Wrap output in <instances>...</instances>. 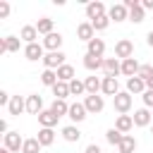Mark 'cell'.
<instances>
[{"label": "cell", "instance_id": "obj_1", "mask_svg": "<svg viewBox=\"0 0 153 153\" xmlns=\"http://www.w3.org/2000/svg\"><path fill=\"white\" fill-rule=\"evenodd\" d=\"M131 103H134V98H131V93H129V91H120V93L112 98V108H115L120 115H129Z\"/></svg>", "mask_w": 153, "mask_h": 153}, {"label": "cell", "instance_id": "obj_2", "mask_svg": "<svg viewBox=\"0 0 153 153\" xmlns=\"http://www.w3.org/2000/svg\"><path fill=\"white\" fill-rule=\"evenodd\" d=\"M115 57H117V60H129V57H134V43H131L129 38H120V41L115 43Z\"/></svg>", "mask_w": 153, "mask_h": 153}, {"label": "cell", "instance_id": "obj_3", "mask_svg": "<svg viewBox=\"0 0 153 153\" xmlns=\"http://www.w3.org/2000/svg\"><path fill=\"white\" fill-rule=\"evenodd\" d=\"M2 146L12 153H22V146H24V139L19 136V131H7L2 136Z\"/></svg>", "mask_w": 153, "mask_h": 153}, {"label": "cell", "instance_id": "obj_4", "mask_svg": "<svg viewBox=\"0 0 153 153\" xmlns=\"http://www.w3.org/2000/svg\"><path fill=\"white\" fill-rule=\"evenodd\" d=\"M65 53L62 50H55V53H45V57H43V65H45V69H60L62 65H65Z\"/></svg>", "mask_w": 153, "mask_h": 153}, {"label": "cell", "instance_id": "obj_5", "mask_svg": "<svg viewBox=\"0 0 153 153\" xmlns=\"http://www.w3.org/2000/svg\"><path fill=\"white\" fill-rule=\"evenodd\" d=\"M62 41H65V38H62V33H60V31H53V33L43 36V41H41V43H43V48H45L48 53H55V50H60V48H62Z\"/></svg>", "mask_w": 153, "mask_h": 153}, {"label": "cell", "instance_id": "obj_6", "mask_svg": "<svg viewBox=\"0 0 153 153\" xmlns=\"http://www.w3.org/2000/svg\"><path fill=\"white\" fill-rule=\"evenodd\" d=\"M100 72H103V76H115V79H117V74H122V60H117V57H105Z\"/></svg>", "mask_w": 153, "mask_h": 153}, {"label": "cell", "instance_id": "obj_7", "mask_svg": "<svg viewBox=\"0 0 153 153\" xmlns=\"http://www.w3.org/2000/svg\"><path fill=\"white\" fill-rule=\"evenodd\" d=\"M67 117H69L74 124H79V122H84V120L88 117V110H86L84 103L76 100V103H69V115H67Z\"/></svg>", "mask_w": 153, "mask_h": 153}, {"label": "cell", "instance_id": "obj_8", "mask_svg": "<svg viewBox=\"0 0 153 153\" xmlns=\"http://www.w3.org/2000/svg\"><path fill=\"white\" fill-rule=\"evenodd\" d=\"M134 127H151L153 124V112L148 110V108H139V110H134Z\"/></svg>", "mask_w": 153, "mask_h": 153}, {"label": "cell", "instance_id": "obj_9", "mask_svg": "<svg viewBox=\"0 0 153 153\" xmlns=\"http://www.w3.org/2000/svg\"><path fill=\"white\" fill-rule=\"evenodd\" d=\"M108 14V10H105V5L100 2V0H91L88 5H86V17H88V22H93V19H98V17H105Z\"/></svg>", "mask_w": 153, "mask_h": 153}, {"label": "cell", "instance_id": "obj_10", "mask_svg": "<svg viewBox=\"0 0 153 153\" xmlns=\"http://www.w3.org/2000/svg\"><path fill=\"white\" fill-rule=\"evenodd\" d=\"M19 43H22L19 36H5V38H0V55H5V53H19Z\"/></svg>", "mask_w": 153, "mask_h": 153}, {"label": "cell", "instance_id": "obj_11", "mask_svg": "<svg viewBox=\"0 0 153 153\" xmlns=\"http://www.w3.org/2000/svg\"><path fill=\"white\" fill-rule=\"evenodd\" d=\"M45 48H43V43H29V45H24V55H26V60L29 62H36V60H43L45 57V53H43Z\"/></svg>", "mask_w": 153, "mask_h": 153}, {"label": "cell", "instance_id": "obj_12", "mask_svg": "<svg viewBox=\"0 0 153 153\" xmlns=\"http://www.w3.org/2000/svg\"><path fill=\"white\" fill-rule=\"evenodd\" d=\"M45 108H43V98L38 96V93H31V96H26V112L29 115H41Z\"/></svg>", "mask_w": 153, "mask_h": 153}, {"label": "cell", "instance_id": "obj_13", "mask_svg": "<svg viewBox=\"0 0 153 153\" xmlns=\"http://www.w3.org/2000/svg\"><path fill=\"white\" fill-rule=\"evenodd\" d=\"M84 105H86V110L91 112V115H98V112H103V108H105V100H103V96H86L84 98Z\"/></svg>", "mask_w": 153, "mask_h": 153}, {"label": "cell", "instance_id": "obj_14", "mask_svg": "<svg viewBox=\"0 0 153 153\" xmlns=\"http://www.w3.org/2000/svg\"><path fill=\"white\" fill-rule=\"evenodd\" d=\"M38 29H36V24H24L22 26V31H19V38L29 45V43H38Z\"/></svg>", "mask_w": 153, "mask_h": 153}, {"label": "cell", "instance_id": "obj_15", "mask_svg": "<svg viewBox=\"0 0 153 153\" xmlns=\"http://www.w3.org/2000/svg\"><path fill=\"white\" fill-rule=\"evenodd\" d=\"M76 38L84 41V43L93 41V38H96V29H93V24H91V22H81V24L76 26Z\"/></svg>", "mask_w": 153, "mask_h": 153}, {"label": "cell", "instance_id": "obj_16", "mask_svg": "<svg viewBox=\"0 0 153 153\" xmlns=\"http://www.w3.org/2000/svg\"><path fill=\"white\" fill-rule=\"evenodd\" d=\"M108 17H110V22H124V19H129V10L120 2V5H112L110 10H108Z\"/></svg>", "mask_w": 153, "mask_h": 153}, {"label": "cell", "instance_id": "obj_17", "mask_svg": "<svg viewBox=\"0 0 153 153\" xmlns=\"http://www.w3.org/2000/svg\"><path fill=\"white\" fill-rule=\"evenodd\" d=\"M139 69H141V65H139V60H136V57H129V60H122V74H124L127 79H131V76H136V74H139Z\"/></svg>", "mask_w": 153, "mask_h": 153}, {"label": "cell", "instance_id": "obj_18", "mask_svg": "<svg viewBox=\"0 0 153 153\" xmlns=\"http://www.w3.org/2000/svg\"><path fill=\"white\" fill-rule=\"evenodd\" d=\"M24 110H26V98H22V96H12V100H10V105H7V112L14 115V117H19Z\"/></svg>", "mask_w": 153, "mask_h": 153}, {"label": "cell", "instance_id": "obj_19", "mask_svg": "<svg viewBox=\"0 0 153 153\" xmlns=\"http://www.w3.org/2000/svg\"><path fill=\"white\" fill-rule=\"evenodd\" d=\"M115 129L122 131V134H129V131L134 129V117H131V115H117V120H115Z\"/></svg>", "mask_w": 153, "mask_h": 153}, {"label": "cell", "instance_id": "obj_20", "mask_svg": "<svg viewBox=\"0 0 153 153\" xmlns=\"http://www.w3.org/2000/svg\"><path fill=\"white\" fill-rule=\"evenodd\" d=\"M100 91L105 93V96H117L120 93V84H117V79L115 76H103V86H100Z\"/></svg>", "mask_w": 153, "mask_h": 153}, {"label": "cell", "instance_id": "obj_21", "mask_svg": "<svg viewBox=\"0 0 153 153\" xmlns=\"http://www.w3.org/2000/svg\"><path fill=\"white\" fill-rule=\"evenodd\" d=\"M127 91L131 93V96H136V93H146V81L141 79V76H131V79H127Z\"/></svg>", "mask_w": 153, "mask_h": 153}, {"label": "cell", "instance_id": "obj_22", "mask_svg": "<svg viewBox=\"0 0 153 153\" xmlns=\"http://www.w3.org/2000/svg\"><path fill=\"white\" fill-rule=\"evenodd\" d=\"M86 53H88V55H96V57H103V53H105V41H103V38L88 41V43H86Z\"/></svg>", "mask_w": 153, "mask_h": 153}, {"label": "cell", "instance_id": "obj_23", "mask_svg": "<svg viewBox=\"0 0 153 153\" xmlns=\"http://www.w3.org/2000/svg\"><path fill=\"white\" fill-rule=\"evenodd\" d=\"M57 120H60V117H57L50 108H48V110H43V112L38 115V124H41V127H48V129H53V127L57 124Z\"/></svg>", "mask_w": 153, "mask_h": 153}, {"label": "cell", "instance_id": "obj_24", "mask_svg": "<svg viewBox=\"0 0 153 153\" xmlns=\"http://www.w3.org/2000/svg\"><path fill=\"white\" fill-rule=\"evenodd\" d=\"M103 62H105V57H96V55H84V67L88 69V72H98V69H103Z\"/></svg>", "mask_w": 153, "mask_h": 153}, {"label": "cell", "instance_id": "obj_25", "mask_svg": "<svg viewBox=\"0 0 153 153\" xmlns=\"http://www.w3.org/2000/svg\"><path fill=\"white\" fill-rule=\"evenodd\" d=\"M62 139H65V141H69V143H76V141L81 139L79 127H76V124H67V127H62Z\"/></svg>", "mask_w": 153, "mask_h": 153}, {"label": "cell", "instance_id": "obj_26", "mask_svg": "<svg viewBox=\"0 0 153 153\" xmlns=\"http://www.w3.org/2000/svg\"><path fill=\"white\" fill-rule=\"evenodd\" d=\"M36 29H38V33H41V36H48V33H53V31H55V22H53L50 17H41V19L36 22Z\"/></svg>", "mask_w": 153, "mask_h": 153}, {"label": "cell", "instance_id": "obj_27", "mask_svg": "<svg viewBox=\"0 0 153 153\" xmlns=\"http://www.w3.org/2000/svg\"><path fill=\"white\" fill-rule=\"evenodd\" d=\"M84 86H86V93H88V96H96V93L100 91V86H103V79H98L96 74H93V76H86V79H84Z\"/></svg>", "mask_w": 153, "mask_h": 153}, {"label": "cell", "instance_id": "obj_28", "mask_svg": "<svg viewBox=\"0 0 153 153\" xmlns=\"http://www.w3.org/2000/svg\"><path fill=\"white\" fill-rule=\"evenodd\" d=\"M36 139L41 141V146L45 148V146H53V141H55V131L53 129H48V127H41L38 129V134H36Z\"/></svg>", "mask_w": 153, "mask_h": 153}, {"label": "cell", "instance_id": "obj_29", "mask_svg": "<svg viewBox=\"0 0 153 153\" xmlns=\"http://www.w3.org/2000/svg\"><path fill=\"white\" fill-rule=\"evenodd\" d=\"M134 151H136V139L131 134H124V139L117 146V153H134Z\"/></svg>", "mask_w": 153, "mask_h": 153}, {"label": "cell", "instance_id": "obj_30", "mask_svg": "<svg viewBox=\"0 0 153 153\" xmlns=\"http://www.w3.org/2000/svg\"><path fill=\"white\" fill-rule=\"evenodd\" d=\"M57 79H60V81H65V84H69L72 79H76V72H74V67L65 62V65L57 69Z\"/></svg>", "mask_w": 153, "mask_h": 153}, {"label": "cell", "instance_id": "obj_31", "mask_svg": "<svg viewBox=\"0 0 153 153\" xmlns=\"http://www.w3.org/2000/svg\"><path fill=\"white\" fill-rule=\"evenodd\" d=\"M57 81H60V79H57V72H55V69H43V72H41V84H43V86H50V88H53Z\"/></svg>", "mask_w": 153, "mask_h": 153}, {"label": "cell", "instance_id": "obj_32", "mask_svg": "<svg viewBox=\"0 0 153 153\" xmlns=\"http://www.w3.org/2000/svg\"><path fill=\"white\" fill-rule=\"evenodd\" d=\"M53 96H55L57 100H67V96H72V93H69V84L57 81V84L53 86Z\"/></svg>", "mask_w": 153, "mask_h": 153}, {"label": "cell", "instance_id": "obj_33", "mask_svg": "<svg viewBox=\"0 0 153 153\" xmlns=\"http://www.w3.org/2000/svg\"><path fill=\"white\" fill-rule=\"evenodd\" d=\"M50 110H53L57 117H65V115H69V103H67V100H57V98H55V100L50 103Z\"/></svg>", "mask_w": 153, "mask_h": 153}, {"label": "cell", "instance_id": "obj_34", "mask_svg": "<svg viewBox=\"0 0 153 153\" xmlns=\"http://www.w3.org/2000/svg\"><path fill=\"white\" fill-rule=\"evenodd\" d=\"M41 141L36 139V136H31V139H24V146H22V153H41Z\"/></svg>", "mask_w": 153, "mask_h": 153}, {"label": "cell", "instance_id": "obj_35", "mask_svg": "<svg viewBox=\"0 0 153 153\" xmlns=\"http://www.w3.org/2000/svg\"><path fill=\"white\" fill-rule=\"evenodd\" d=\"M143 17H146V10L141 7V2H136V5L129 10V22H134V24H141V22H143Z\"/></svg>", "mask_w": 153, "mask_h": 153}, {"label": "cell", "instance_id": "obj_36", "mask_svg": "<svg viewBox=\"0 0 153 153\" xmlns=\"http://www.w3.org/2000/svg\"><path fill=\"white\" fill-rule=\"evenodd\" d=\"M122 139H124V134H122V131H117L115 127L105 131V141H108L110 146H120V141H122Z\"/></svg>", "mask_w": 153, "mask_h": 153}, {"label": "cell", "instance_id": "obj_37", "mask_svg": "<svg viewBox=\"0 0 153 153\" xmlns=\"http://www.w3.org/2000/svg\"><path fill=\"white\" fill-rule=\"evenodd\" d=\"M69 93H72V96H81V93H86L84 81H81V79H72V81H69Z\"/></svg>", "mask_w": 153, "mask_h": 153}, {"label": "cell", "instance_id": "obj_38", "mask_svg": "<svg viewBox=\"0 0 153 153\" xmlns=\"http://www.w3.org/2000/svg\"><path fill=\"white\" fill-rule=\"evenodd\" d=\"M91 24H93L96 31H105V29L110 26V17H108V14H105V17H98V19H93Z\"/></svg>", "mask_w": 153, "mask_h": 153}, {"label": "cell", "instance_id": "obj_39", "mask_svg": "<svg viewBox=\"0 0 153 153\" xmlns=\"http://www.w3.org/2000/svg\"><path fill=\"white\" fill-rule=\"evenodd\" d=\"M136 76H141V79L146 81L148 76H153V67H151V65H141V69H139V74H136Z\"/></svg>", "mask_w": 153, "mask_h": 153}, {"label": "cell", "instance_id": "obj_40", "mask_svg": "<svg viewBox=\"0 0 153 153\" xmlns=\"http://www.w3.org/2000/svg\"><path fill=\"white\" fill-rule=\"evenodd\" d=\"M10 10H12L10 2H7V0H0V19H7V17H10Z\"/></svg>", "mask_w": 153, "mask_h": 153}, {"label": "cell", "instance_id": "obj_41", "mask_svg": "<svg viewBox=\"0 0 153 153\" xmlns=\"http://www.w3.org/2000/svg\"><path fill=\"white\" fill-rule=\"evenodd\" d=\"M141 98H143V108H148V110H151V108H153V91H151V88H146V93H143Z\"/></svg>", "mask_w": 153, "mask_h": 153}, {"label": "cell", "instance_id": "obj_42", "mask_svg": "<svg viewBox=\"0 0 153 153\" xmlns=\"http://www.w3.org/2000/svg\"><path fill=\"white\" fill-rule=\"evenodd\" d=\"M84 153H103V151H100V146H98V143H88V146L84 148Z\"/></svg>", "mask_w": 153, "mask_h": 153}, {"label": "cell", "instance_id": "obj_43", "mask_svg": "<svg viewBox=\"0 0 153 153\" xmlns=\"http://www.w3.org/2000/svg\"><path fill=\"white\" fill-rule=\"evenodd\" d=\"M0 131H2V136L10 131V129H7V120H0Z\"/></svg>", "mask_w": 153, "mask_h": 153}, {"label": "cell", "instance_id": "obj_44", "mask_svg": "<svg viewBox=\"0 0 153 153\" xmlns=\"http://www.w3.org/2000/svg\"><path fill=\"white\" fill-rule=\"evenodd\" d=\"M141 7L143 10H153V0H141Z\"/></svg>", "mask_w": 153, "mask_h": 153}, {"label": "cell", "instance_id": "obj_45", "mask_svg": "<svg viewBox=\"0 0 153 153\" xmlns=\"http://www.w3.org/2000/svg\"><path fill=\"white\" fill-rule=\"evenodd\" d=\"M146 43H148V45H151V48H153V29H151V31H148V33H146Z\"/></svg>", "mask_w": 153, "mask_h": 153}, {"label": "cell", "instance_id": "obj_46", "mask_svg": "<svg viewBox=\"0 0 153 153\" xmlns=\"http://www.w3.org/2000/svg\"><path fill=\"white\" fill-rule=\"evenodd\" d=\"M146 88H151V91H153V76H148V79H146Z\"/></svg>", "mask_w": 153, "mask_h": 153}, {"label": "cell", "instance_id": "obj_47", "mask_svg": "<svg viewBox=\"0 0 153 153\" xmlns=\"http://www.w3.org/2000/svg\"><path fill=\"white\" fill-rule=\"evenodd\" d=\"M0 153H12V151H7V148H5V146H2V148H0Z\"/></svg>", "mask_w": 153, "mask_h": 153}, {"label": "cell", "instance_id": "obj_48", "mask_svg": "<svg viewBox=\"0 0 153 153\" xmlns=\"http://www.w3.org/2000/svg\"><path fill=\"white\" fill-rule=\"evenodd\" d=\"M151 134H153V124H151Z\"/></svg>", "mask_w": 153, "mask_h": 153}]
</instances>
